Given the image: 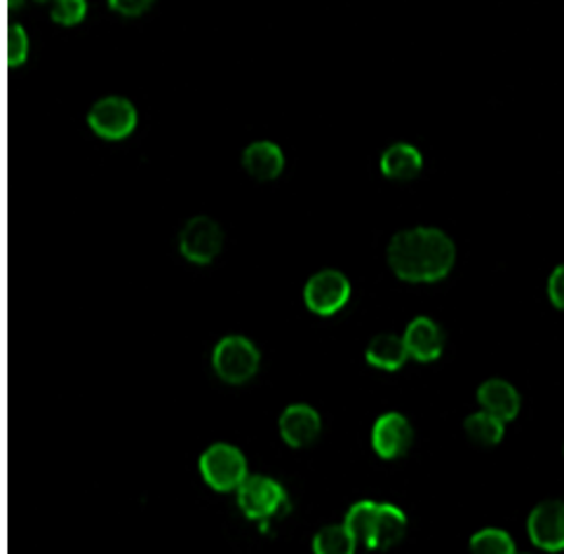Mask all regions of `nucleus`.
Listing matches in <instances>:
<instances>
[{
	"instance_id": "4468645a",
	"label": "nucleus",
	"mask_w": 564,
	"mask_h": 554,
	"mask_svg": "<svg viewBox=\"0 0 564 554\" xmlns=\"http://www.w3.org/2000/svg\"><path fill=\"white\" fill-rule=\"evenodd\" d=\"M282 167H285V157L273 141H254L242 153V170L254 182H271V178L280 176Z\"/></svg>"
},
{
	"instance_id": "f03ea898",
	"label": "nucleus",
	"mask_w": 564,
	"mask_h": 554,
	"mask_svg": "<svg viewBox=\"0 0 564 554\" xmlns=\"http://www.w3.org/2000/svg\"><path fill=\"white\" fill-rule=\"evenodd\" d=\"M346 526L365 550H391L402 541L408 517L393 503L360 500L348 510Z\"/></svg>"
},
{
	"instance_id": "6ab92c4d",
	"label": "nucleus",
	"mask_w": 564,
	"mask_h": 554,
	"mask_svg": "<svg viewBox=\"0 0 564 554\" xmlns=\"http://www.w3.org/2000/svg\"><path fill=\"white\" fill-rule=\"evenodd\" d=\"M468 554H518L516 539L503 529H482L468 541Z\"/></svg>"
},
{
	"instance_id": "ddd939ff",
	"label": "nucleus",
	"mask_w": 564,
	"mask_h": 554,
	"mask_svg": "<svg viewBox=\"0 0 564 554\" xmlns=\"http://www.w3.org/2000/svg\"><path fill=\"white\" fill-rule=\"evenodd\" d=\"M478 404H480V411H485V414L494 416L506 425L518 419L522 409V398H520V390L510 381L489 379L478 390Z\"/></svg>"
},
{
	"instance_id": "b1692460",
	"label": "nucleus",
	"mask_w": 564,
	"mask_h": 554,
	"mask_svg": "<svg viewBox=\"0 0 564 554\" xmlns=\"http://www.w3.org/2000/svg\"><path fill=\"white\" fill-rule=\"evenodd\" d=\"M527 554H529V552H527Z\"/></svg>"
},
{
	"instance_id": "dca6fc26",
	"label": "nucleus",
	"mask_w": 564,
	"mask_h": 554,
	"mask_svg": "<svg viewBox=\"0 0 564 554\" xmlns=\"http://www.w3.org/2000/svg\"><path fill=\"white\" fill-rule=\"evenodd\" d=\"M365 357L375 369L398 371L410 355H408V346H404V336L383 334V336H377L375 341L369 344Z\"/></svg>"
},
{
	"instance_id": "4be33fe9",
	"label": "nucleus",
	"mask_w": 564,
	"mask_h": 554,
	"mask_svg": "<svg viewBox=\"0 0 564 554\" xmlns=\"http://www.w3.org/2000/svg\"><path fill=\"white\" fill-rule=\"evenodd\" d=\"M109 10H113L122 17H141V14L155 12L153 6H144V3H109Z\"/></svg>"
},
{
	"instance_id": "39448f33",
	"label": "nucleus",
	"mask_w": 564,
	"mask_h": 554,
	"mask_svg": "<svg viewBox=\"0 0 564 554\" xmlns=\"http://www.w3.org/2000/svg\"><path fill=\"white\" fill-rule=\"evenodd\" d=\"M224 228L217 219H209L198 214L182 224L176 233V249L186 263L191 265H209L215 263L224 249Z\"/></svg>"
},
{
	"instance_id": "f8f14e48",
	"label": "nucleus",
	"mask_w": 564,
	"mask_h": 554,
	"mask_svg": "<svg viewBox=\"0 0 564 554\" xmlns=\"http://www.w3.org/2000/svg\"><path fill=\"white\" fill-rule=\"evenodd\" d=\"M280 437L285 439L292 449H304V446L313 444L323 431L321 414L308 404H292L282 411L280 423H278Z\"/></svg>"
},
{
	"instance_id": "f3484780",
	"label": "nucleus",
	"mask_w": 564,
	"mask_h": 554,
	"mask_svg": "<svg viewBox=\"0 0 564 554\" xmlns=\"http://www.w3.org/2000/svg\"><path fill=\"white\" fill-rule=\"evenodd\" d=\"M464 437L473 449H491L503 439V423L485 411H475L464 421Z\"/></svg>"
},
{
	"instance_id": "423d86ee",
	"label": "nucleus",
	"mask_w": 564,
	"mask_h": 554,
	"mask_svg": "<svg viewBox=\"0 0 564 554\" xmlns=\"http://www.w3.org/2000/svg\"><path fill=\"white\" fill-rule=\"evenodd\" d=\"M200 477L217 493L238 491L247 479V458L234 444H212L200 456Z\"/></svg>"
},
{
	"instance_id": "5701e85b",
	"label": "nucleus",
	"mask_w": 564,
	"mask_h": 554,
	"mask_svg": "<svg viewBox=\"0 0 564 554\" xmlns=\"http://www.w3.org/2000/svg\"><path fill=\"white\" fill-rule=\"evenodd\" d=\"M562 449H564V446H562Z\"/></svg>"
},
{
	"instance_id": "f257e3e1",
	"label": "nucleus",
	"mask_w": 564,
	"mask_h": 554,
	"mask_svg": "<svg viewBox=\"0 0 564 554\" xmlns=\"http://www.w3.org/2000/svg\"><path fill=\"white\" fill-rule=\"evenodd\" d=\"M386 261L404 284L426 287L452 275L456 245L449 233L435 226H419L398 233L386 249Z\"/></svg>"
},
{
	"instance_id": "6e6552de",
	"label": "nucleus",
	"mask_w": 564,
	"mask_h": 554,
	"mask_svg": "<svg viewBox=\"0 0 564 554\" xmlns=\"http://www.w3.org/2000/svg\"><path fill=\"white\" fill-rule=\"evenodd\" d=\"M527 535L532 545L541 552H564V500H541L527 517Z\"/></svg>"
},
{
	"instance_id": "a211bd4d",
	"label": "nucleus",
	"mask_w": 564,
	"mask_h": 554,
	"mask_svg": "<svg viewBox=\"0 0 564 554\" xmlns=\"http://www.w3.org/2000/svg\"><path fill=\"white\" fill-rule=\"evenodd\" d=\"M358 541L346 524H329L313 535V554H356Z\"/></svg>"
},
{
	"instance_id": "412c9836",
	"label": "nucleus",
	"mask_w": 564,
	"mask_h": 554,
	"mask_svg": "<svg viewBox=\"0 0 564 554\" xmlns=\"http://www.w3.org/2000/svg\"><path fill=\"white\" fill-rule=\"evenodd\" d=\"M545 294H549L551 306L555 311L564 313V263L557 265L555 271L549 278V284H545Z\"/></svg>"
},
{
	"instance_id": "2eb2a0df",
	"label": "nucleus",
	"mask_w": 564,
	"mask_h": 554,
	"mask_svg": "<svg viewBox=\"0 0 564 554\" xmlns=\"http://www.w3.org/2000/svg\"><path fill=\"white\" fill-rule=\"evenodd\" d=\"M423 170V157L416 146L400 141V144L388 146L381 155V174L386 178H412Z\"/></svg>"
},
{
	"instance_id": "1a4fd4ad",
	"label": "nucleus",
	"mask_w": 564,
	"mask_h": 554,
	"mask_svg": "<svg viewBox=\"0 0 564 554\" xmlns=\"http://www.w3.org/2000/svg\"><path fill=\"white\" fill-rule=\"evenodd\" d=\"M350 301V282L339 271L315 273L304 290L306 308L317 317H332L341 313Z\"/></svg>"
},
{
	"instance_id": "9b49d317",
	"label": "nucleus",
	"mask_w": 564,
	"mask_h": 554,
	"mask_svg": "<svg viewBox=\"0 0 564 554\" xmlns=\"http://www.w3.org/2000/svg\"><path fill=\"white\" fill-rule=\"evenodd\" d=\"M445 332L433 317H416L404 332V346L412 360L421 365H433L445 355Z\"/></svg>"
},
{
	"instance_id": "aec40b11",
	"label": "nucleus",
	"mask_w": 564,
	"mask_h": 554,
	"mask_svg": "<svg viewBox=\"0 0 564 554\" xmlns=\"http://www.w3.org/2000/svg\"><path fill=\"white\" fill-rule=\"evenodd\" d=\"M87 12H90V6L83 3V0H68V3H57L50 8L52 22L59 26H66V29H74V26L83 24Z\"/></svg>"
},
{
	"instance_id": "7ed1b4c3",
	"label": "nucleus",
	"mask_w": 564,
	"mask_h": 554,
	"mask_svg": "<svg viewBox=\"0 0 564 554\" xmlns=\"http://www.w3.org/2000/svg\"><path fill=\"white\" fill-rule=\"evenodd\" d=\"M238 508L245 520L267 524L288 508V491L269 475H247L238 489Z\"/></svg>"
},
{
	"instance_id": "9d476101",
	"label": "nucleus",
	"mask_w": 564,
	"mask_h": 554,
	"mask_svg": "<svg viewBox=\"0 0 564 554\" xmlns=\"http://www.w3.org/2000/svg\"><path fill=\"white\" fill-rule=\"evenodd\" d=\"M412 439H414L412 425L402 414H398V411H391V414H383L375 421L372 452L381 460L393 463V460L402 458L410 452Z\"/></svg>"
},
{
	"instance_id": "20e7f679",
	"label": "nucleus",
	"mask_w": 564,
	"mask_h": 554,
	"mask_svg": "<svg viewBox=\"0 0 564 554\" xmlns=\"http://www.w3.org/2000/svg\"><path fill=\"white\" fill-rule=\"evenodd\" d=\"M261 357L257 346L245 336H226L212 352V367L226 385H245L259 373Z\"/></svg>"
},
{
	"instance_id": "0eeeda50",
	"label": "nucleus",
	"mask_w": 564,
	"mask_h": 554,
	"mask_svg": "<svg viewBox=\"0 0 564 554\" xmlns=\"http://www.w3.org/2000/svg\"><path fill=\"white\" fill-rule=\"evenodd\" d=\"M87 124L101 141L120 144L134 134L139 116L132 101L111 95L93 104L90 113H87Z\"/></svg>"
}]
</instances>
